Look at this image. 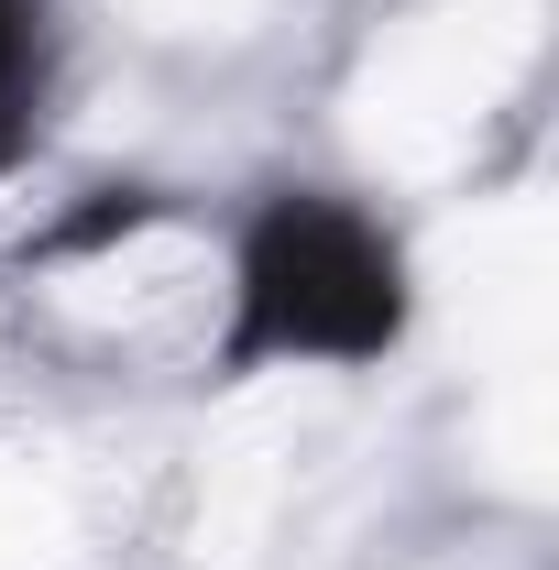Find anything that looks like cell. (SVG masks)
I'll list each match as a JSON object with an SVG mask.
<instances>
[{"label": "cell", "mask_w": 559, "mask_h": 570, "mask_svg": "<svg viewBox=\"0 0 559 570\" xmlns=\"http://www.w3.org/2000/svg\"><path fill=\"white\" fill-rule=\"evenodd\" d=\"M406 330V264L341 198H275L242 242L231 362H373Z\"/></svg>", "instance_id": "cell-1"}, {"label": "cell", "mask_w": 559, "mask_h": 570, "mask_svg": "<svg viewBox=\"0 0 559 570\" xmlns=\"http://www.w3.org/2000/svg\"><path fill=\"white\" fill-rule=\"evenodd\" d=\"M154 209H165V198H143V187H110V198H99V209H77L67 230L45 242V253H99V242H121V230H143Z\"/></svg>", "instance_id": "cell-2"}, {"label": "cell", "mask_w": 559, "mask_h": 570, "mask_svg": "<svg viewBox=\"0 0 559 570\" xmlns=\"http://www.w3.org/2000/svg\"><path fill=\"white\" fill-rule=\"evenodd\" d=\"M22 56H33V11L0 0V165L22 154V110H11V99H22Z\"/></svg>", "instance_id": "cell-3"}]
</instances>
